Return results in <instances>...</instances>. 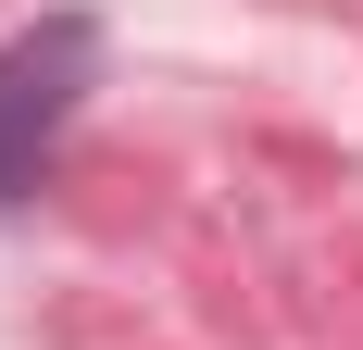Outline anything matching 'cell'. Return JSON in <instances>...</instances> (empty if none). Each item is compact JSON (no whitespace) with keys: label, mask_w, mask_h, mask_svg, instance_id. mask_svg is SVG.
<instances>
[{"label":"cell","mask_w":363,"mask_h":350,"mask_svg":"<svg viewBox=\"0 0 363 350\" xmlns=\"http://www.w3.org/2000/svg\"><path fill=\"white\" fill-rule=\"evenodd\" d=\"M88 75H101V26L88 13H38L26 38H0V201H26L50 175V138L75 125Z\"/></svg>","instance_id":"cell-1"}]
</instances>
